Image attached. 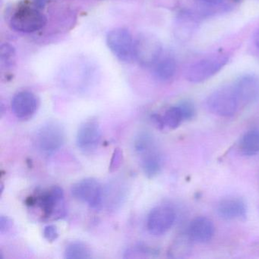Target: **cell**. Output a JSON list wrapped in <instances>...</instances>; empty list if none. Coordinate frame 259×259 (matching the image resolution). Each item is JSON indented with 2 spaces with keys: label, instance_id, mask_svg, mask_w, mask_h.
<instances>
[{
  "label": "cell",
  "instance_id": "obj_29",
  "mask_svg": "<svg viewBox=\"0 0 259 259\" xmlns=\"http://www.w3.org/2000/svg\"><path fill=\"white\" fill-rule=\"evenodd\" d=\"M254 43H255L256 46L259 49V30L256 32L255 35H254Z\"/></svg>",
  "mask_w": 259,
  "mask_h": 259
},
{
  "label": "cell",
  "instance_id": "obj_24",
  "mask_svg": "<svg viewBox=\"0 0 259 259\" xmlns=\"http://www.w3.org/2000/svg\"><path fill=\"white\" fill-rule=\"evenodd\" d=\"M122 158V152L119 148L115 149L114 153L113 154V157H112L111 163H110V171H115L118 169L119 165L121 164Z\"/></svg>",
  "mask_w": 259,
  "mask_h": 259
},
{
  "label": "cell",
  "instance_id": "obj_8",
  "mask_svg": "<svg viewBox=\"0 0 259 259\" xmlns=\"http://www.w3.org/2000/svg\"><path fill=\"white\" fill-rule=\"evenodd\" d=\"M71 192L75 199L86 203L92 208H97L102 203V186L95 179L87 178L77 182L72 186Z\"/></svg>",
  "mask_w": 259,
  "mask_h": 259
},
{
  "label": "cell",
  "instance_id": "obj_16",
  "mask_svg": "<svg viewBox=\"0 0 259 259\" xmlns=\"http://www.w3.org/2000/svg\"><path fill=\"white\" fill-rule=\"evenodd\" d=\"M194 242L187 232L179 235L174 240L168 251V255L171 258L181 259L187 257L192 252Z\"/></svg>",
  "mask_w": 259,
  "mask_h": 259
},
{
  "label": "cell",
  "instance_id": "obj_7",
  "mask_svg": "<svg viewBox=\"0 0 259 259\" xmlns=\"http://www.w3.org/2000/svg\"><path fill=\"white\" fill-rule=\"evenodd\" d=\"M161 52V43L152 34H141L135 41V59L145 67L154 66Z\"/></svg>",
  "mask_w": 259,
  "mask_h": 259
},
{
  "label": "cell",
  "instance_id": "obj_18",
  "mask_svg": "<svg viewBox=\"0 0 259 259\" xmlns=\"http://www.w3.org/2000/svg\"><path fill=\"white\" fill-rule=\"evenodd\" d=\"M154 74L157 79L160 81H168L171 79L177 72V63L171 57L159 60L154 66Z\"/></svg>",
  "mask_w": 259,
  "mask_h": 259
},
{
  "label": "cell",
  "instance_id": "obj_2",
  "mask_svg": "<svg viewBox=\"0 0 259 259\" xmlns=\"http://www.w3.org/2000/svg\"><path fill=\"white\" fill-rule=\"evenodd\" d=\"M46 24V16L34 5L20 6L10 19V26L18 32L34 33L43 28Z\"/></svg>",
  "mask_w": 259,
  "mask_h": 259
},
{
  "label": "cell",
  "instance_id": "obj_19",
  "mask_svg": "<svg viewBox=\"0 0 259 259\" xmlns=\"http://www.w3.org/2000/svg\"><path fill=\"white\" fill-rule=\"evenodd\" d=\"M64 256L66 259H87L92 257V251L83 242H74L66 247Z\"/></svg>",
  "mask_w": 259,
  "mask_h": 259
},
{
  "label": "cell",
  "instance_id": "obj_22",
  "mask_svg": "<svg viewBox=\"0 0 259 259\" xmlns=\"http://www.w3.org/2000/svg\"><path fill=\"white\" fill-rule=\"evenodd\" d=\"M177 105L181 110L184 121H190L195 118L196 111H195V105L192 101L185 100V101H182Z\"/></svg>",
  "mask_w": 259,
  "mask_h": 259
},
{
  "label": "cell",
  "instance_id": "obj_3",
  "mask_svg": "<svg viewBox=\"0 0 259 259\" xmlns=\"http://www.w3.org/2000/svg\"><path fill=\"white\" fill-rule=\"evenodd\" d=\"M28 201L29 205L37 204L46 220L60 219L66 214L64 192L59 186H54L38 196L29 198Z\"/></svg>",
  "mask_w": 259,
  "mask_h": 259
},
{
  "label": "cell",
  "instance_id": "obj_13",
  "mask_svg": "<svg viewBox=\"0 0 259 259\" xmlns=\"http://www.w3.org/2000/svg\"><path fill=\"white\" fill-rule=\"evenodd\" d=\"M216 212L221 219L225 221H245L247 218L246 204L239 198L221 200L217 205Z\"/></svg>",
  "mask_w": 259,
  "mask_h": 259
},
{
  "label": "cell",
  "instance_id": "obj_26",
  "mask_svg": "<svg viewBox=\"0 0 259 259\" xmlns=\"http://www.w3.org/2000/svg\"><path fill=\"white\" fill-rule=\"evenodd\" d=\"M151 119L154 122L159 130H163L165 128L164 122H163V116L158 114H154L151 116Z\"/></svg>",
  "mask_w": 259,
  "mask_h": 259
},
{
  "label": "cell",
  "instance_id": "obj_5",
  "mask_svg": "<svg viewBox=\"0 0 259 259\" xmlns=\"http://www.w3.org/2000/svg\"><path fill=\"white\" fill-rule=\"evenodd\" d=\"M229 57L225 54H216L203 59L192 65L186 72V78L192 83L207 81L219 72L228 63Z\"/></svg>",
  "mask_w": 259,
  "mask_h": 259
},
{
  "label": "cell",
  "instance_id": "obj_11",
  "mask_svg": "<svg viewBox=\"0 0 259 259\" xmlns=\"http://www.w3.org/2000/svg\"><path fill=\"white\" fill-rule=\"evenodd\" d=\"M239 101L252 104L259 99V76L247 74L239 77L233 84Z\"/></svg>",
  "mask_w": 259,
  "mask_h": 259
},
{
  "label": "cell",
  "instance_id": "obj_21",
  "mask_svg": "<svg viewBox=\"0 0 259 259\" xmlns=\"http://www.w3.org/2000/svg\"><path fill=\"white\" fill-rule=\"evenodd\" d=\"M0 63L2 71L11 70L16 63V51L10 44H4L0 48Z\"/></svg>",
  "mask_w": 259,
  "mask_h": 259
},
{
  "label": "cell",
  "instance_id": "obj_25",
  "mask_svg": "<svg viewBox=\"0 0 259 259\" xmlns=\"http://www.w3.org/2000/svg\"><path fill=\"white\" fill-rule=\"evenodd\" d=\"M12 223L11 220L7 217L2 216L0 218V231L1 233H4V232L7 231L11 227Z\"/></svg>",
  "mask_w": 259,
  "mask_h": 259
},
{
  "label": "cell",
  "instance_id": "obj_9",
  "mask_svg": "<svg viewBox=\"0 0 259 259\" xmlns=\"http://www.w3.org/2000/svg\"><path fill=\"white\" fill-rule=\"evenodd\" d=\"M177 218L175 210L169 205H160L150 212L147 219V227L151 234L162 236L169 231Z\"/></svg>",
  "mask_w": 259,
  "mask_h": 259
},
{
  "label": "cell",
  "instance_id": "obj_10",
  "mask_svg": "<svg viewBox=\"0 0 259 259\" xmlns=\"http://www.w3.org/2000/svg\"><path fill=\"white\" fill-rule=\"evenodd\" d=\"M64 128L55 122L45 124L37 135V146L43 152L48 154L60 149L64 144Z\"/></svg>",
  "mask_w": 259,
  "mask_h": 259
},
{
  "label": "cell",
  "instance_id": "obj_23",
  "mask_svg": "<svg viewBox=\"0 0 259 259\" xmlns=\"http://www.w3.org/2000/svg\"><path fill=\"white\" fill-rule=\"evenodd\" d=\"M44 236L49 242L55 241L59 236L57 227L54 225L47 226L44 230Z\"/></svg>",
  "mask_w": 259,
  "mask_h": 259
},
{
  "label": "cell",
  "instance_id": "obj_28",
  "mask_svg": "<svg viewBox=\"0 0 259 259\" xmlns=\"http://www.w3.org/2000/svg\"><path fill=\"white\" fill-rule=\"evenodd\" d=\"M204 4H208V5L217 6L219 5L222 3L223 0H201Z\"/></svg>",
  "mask_w": 259,
  "mask_h": 259
},
{
  "label": "cell",
  "instance_id": "obj_1",
  "mask_svg": "<svg viewBox=\"0 0 259 259\" xmlns=\"http://www.w3.org/2000/svg\"><path fill=\"white\" fill-rule=\"evenodd\" d=\"M134 148L140 157L144 174L148 178H154L161 172L163 160L157 149L154 137L148 132H141L134 140Z\"/></svg>",
  "mask_w": 259,
  "mask_h": 259
},
{
  "label": "cell",
  "instance_id": "obj_4",
  "mask_svg": "<svg viewBox=\"0 0 259 259\" xmlns=\"http://www.w3.org/2000/svg\"><path fill=\"white\" fill-rule=\"evenodd\" d=\"M239 99L233 86H224L210 94L206 104L213 114L223 117H230L236 114L239 107Z\"/></svg>",
  "mask_w": 259,
  "mask_h": 259
},
{
  "label": "cell",
  "instance_id": "obj_17",
  "mask_svg": "<svg viewBox=\"0 0 259 259\" xmlns=\"http://www.w3.org/2000/svg\"><path fill=\"white\" fill-rule=\"evenodd\" d=\"M239 149L243 155L251 157L259 153V130H248L242 136L239 143Z\"/></svg>",
  "mask_w": 259,
  "mask_h": 259
},
{
  "label": "cell",
  "instance_id": "obj_15",
  "mask_svg": "<svg viewBox=\"0 0 259 259\" xmlns=\"http://www.w3.org/2000/svg\"><path fill=\"white\" fill-rule=\"evenodd\" d=\"M37 97L30 92H21L13 97L12 110L19 119H28L34 114L37 109Z\"/></svg>",
  "mask_w": 259,
  "mask_h": 259
},
{
  "label": "cell",
  "instance_id": "obj_20",
  "mask_svg": "<svg viewBox=\"0 0 259 259\" xmlns=\"http://www.w3.org/2000/svg\"><path fill=\"white\" fill-rule=\"evenodd\" d=\"M165 127L169 130H176L184 121L183 113L178 105L169 107L163 116Z\"/></svg>",
  "mask_w": 259,
  "mask_h": 259
},
{
  "label": "cell",
  "instance_id": "obj_14",
  "mask_svg": "<svg viewBox=\"0 0 259 259\" xmlns=\"http://www.w3.org/2000/svg\"><path fill=\"white\" fill-rule=\"evenodd\" d=\"M186 232L194 242L207 243L214 236V224L207 217H197L189 223Z\"/></svg>",
  "mask_w": 259,
  "mask_h": 259
},
{
  "label": "cell",
  "instance_id": "obj_6",
  "mask_svg": "<svg viewBox=\"0 0 259 259\" xmlns=\"http://www.w3.org/2000/svg\"><path fill=\"white\" fill-rule=\"evenodd\" d=\"M107 45L113 55L123 63L135 59V41L131 33L125 28H115L107 35Z\"/></svg>",
  "mask_w": 259,
  "mask_h": 259
},
{
  "label": "cell",
  "instance_id": "obj_27",
  "mask_svg": "<svg viewBox=\"0 0 259 259\" xmlns=\"http://www.w3.org/2000/svg\"><path fill=\"white\" fill-rule=\"evenodd\" d=\"M32 3L33 5L37 8L42 10L46 7L48 3L51 2V0H30Z\"/></svg>",
  "mask_w": 259,
  "mask_h": 259
},
{
  "label": "cell",
  "instance_id": "obj_12",
  "mask_svg": "<svg viewBox=\"0 0 259 259\" xmlns=\"http://www.w3.org/2000/svg\"><path fill=\"white\" fill-rule=\"evenodd\" d=\"M101 140V130L96 121L90 120L80 126L77 134L76 143L83 151H92Z\"/></svg>",
  "mask_w": 259,
  "mask_h": 259
}]
</instances>
